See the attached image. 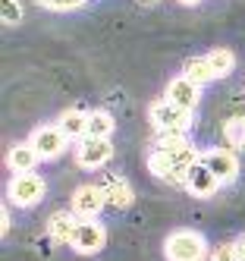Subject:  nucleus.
Returning a JSON list of instances; mask_svg holds the SVG:
<instances>
[{
	"instance_id": "1a4fd4ad",
	"label": "nucleus",
	"mask_w": 245,
	"mask_h": 261,
	"mask_svg": "<svg viewBox=\"0 0 245 261\" xmlns=\"http://www.w3.org/2000/svg\"><path fill=\"white\" fill-rule=\"evenodd\" d=\"M69 208L75 211V217H79V220H94V217L107 208V198L101 192V186H79V189L72 192Z\"/></svg>"
},
{
	"instance_id": "f257e3e1",
	"label": "nucleus",
	"mask_w": 245,
	"mask_h": 261,
	"mask_svg": "<svg viewBox=\"0 0 245 261\" xmlns=\"http://www.w3.org/2000/svg\"><path fill=\"white\" fill-rule=\"evenodd\" d=\"M201 161L185 136H157L154 151L148 154V170L164 182H185V173Z\"/></svg>"
},
{
	"instance_id": "f03ea898",
	"label": "nucleus",
	"mask_w": 245,
	"mask_h": 261,
	"mask_svg": "<svg viewBox=\"0 0 245 261\" xmlns=\"http://www.w3.org/2000/svg\"><path fill=\"white\" fill-rule=\"evenodd\" d=\"M148 120H151V126H154L157 136H185L188 126H192V114L182 110V107H176V104H170L167 98L151 104Z\"/></svg>"
},
{
	"instance_id": "0eeeda50",
	"label": "nucleus",
	"mask_w": 245,
	"mask_h": 261,
	"mask_svg": "<svg viewBox=\"0 0 245 261\" xmlns=\"http://www.w3.org/2000/svg\"><path fill=\"white\" fill-rule=\"evenodd\" d=\"M201 164L220 179V186L233 182L239 176V158L233 148H207V151H201Z\"/></svg>"
},
{
	"instance_id": "39448f33",
	"label": "nucleus",
	"mask_w": 245,
	"mask_h": 261,
	"mask_svg": "<svg viewBox=\"0 0 245 261\" xmlns=\"http://www.w3.org/2000/svg\"><path fill=\"white\" fill-rule=\"evenodd\" d=\"M113 158V142L110 139H98V136H85L75 142V164L85 170H98Z\"/></svg>"
},
{
	"instance_id": "393cba45",
	"label": "nucleus",
	"mask_w": 245,
	"mask_h": 261,
	"mask_svg": "<svg viewBox=\"0 0 245 261\" xmlns=\"http://www.w3.org/2000/svg\"><path fill=\"white\" fill-rule=\"evenodd\" d=\"M139 4H142V7H157L160 0H139Z\"/></svg>"
},
{
	"instance_id": "bb28decb",
	"label": "nucleus",
	"mask_w": 245,
	"mask_h": 261,
	"mask_svg": "<svg viewBox=\"0 0 245 261\" xmlns=\"http://www.w3.org/2000/svg\"><path fill=\"white\" fill-rule=\"evenodd\" d=\"M204 261H211V258H204Z\"/></svg>"
},
{
	"instance_id": "2eb2a0df",
	"label": "nucleus",
	"mask_w": 245,
	"mask_h": 261,
	"mask_svg": "<svg viewBox=\"0 0 245 261\" xmlns=\"http://www.w3.org/2000/svg\"><path fill=\"white\" fill-rule=\"evenodd\" d=\"M75 211H53L50 214V220H47V233H50V239L53 242H69L72 239V230H75Z\"/></svg>"
},
{
	"instance_id": "f8f14e48",
	"label": "nucleus",
	"mask_w": 245,
	"mask_h": 261,
	"mask_svg": "<svg viewBox=\"0 0 245 261\" xmlns=\"http://www.w3.org/2000/svg\"><path fill=\"white\" fill-rule=\"evenodd\" d=\"M182 186H185V189L192 192L195 198H211V195L220 189V179H217V176H214V173H211V170H207V167L198 161L192 170L185 173V182H182Z\"/></svg>"
},
{
	"instance_id": "4468645a",
	"label": "nucleus",
	"mask_w": 245,
	"mask_h": 261,
	"mask_svg": "<svg viewBox=\"0 0 245 261\" xmlns=\"http://www.w3.org/2000/svg\"><path fill=\"white\" fill-rule=\"evenodd\" d=\"M88 110H82V107H72V110H66V114H60V120H57V126L66 133V139L72 142H79V139H85L88 136Z\"/></svg>"
},
{
	"instance_id": "9d476101",
	"label": "nucleus",
	"mask_w": 245,
	"mask_h": 261,
	"mask_svg": "<svg viewBox=\"0 0 245 261\" xmlns=\"http://www.w3.org/2000/svg\"><path fill=\"white\" fill-rule=\"evenodd\" d=\"M170 104H176V107H182V110H188V114H195V107H198V101H201V85L198 82H192L188 76H179L176 79H170V85H167V95H164Z\"/></svg>"
},
{
	"instance_id": "a211bd4d",
	"label": "nucleus",
	"mask_w": 245,
	"mask_h": 261,
	"mask_svg": "<svg viewBox=\"0 0 245 261\" xmlns=\"http://www.w3.org/2000/svg\"><path fill=\"white\" fill-rule=\"evenodd\" d=\"M207 60H211V66H214V72H217V79H223V76H230V72H233V66H236V54H233L230 47H214L211 54H207Z\"/></svg>"
},
{
	"instance_id": "ddd939ff",
	"label": "nucleus",
	"mask_w": 245,
	"mask_h": 261,
	"mask_svg": "<svg viewBox=\"0 0 245 261\" xmlns=\"http://www.w3.org/2000/svg\"><path fill=\"white\" fill-rule=\"evenodd\" d=\"M38 161H41V154L35 151L32 142H19V145H13L10 154H7V167H10L13 173H32Z\"/></svg>"
},
{
	"instance_id": "dca6fc26",
	"label": "nucleus",
	"mask_w": 245,
	"mask_h": 261,
	"mask_svg": "<svg viewBox=\"0 0 245 261\" xmlns=\"http://www.w3.org/2000/svg\"><path fill=\"white\" fill-rule=\"evenodd\" d=\"M182 76H188V79L198 82V85H207V82L217 79V72H214L211 60H207V54H204V57H188L182 63Z\"/></svg>"
},
{
	"instance_id": "5701e85b",
	"label": "nucleus",
	"mask_w": 245,
	"mask_h": 261,
	"mask_svg": "<svg viewBox=\"0 0 245 261\" xmlns=\"http://www.w3.org/2000/svg\"><path fill=\"white\" fill-rule=\"evenodd\" d=\"M0 230H10V208H4V211H0Z\"/></svg>"
},
{
	"instance_id": "b1692460",
	"label": "nucleus",
	"mask_w": 245,
	"mask_h": 261,
	"mask_svg": "<svg viewBox=\"0 0 245 261\" xmlns=\"http://www.w3.org/2000/svg\"><path fill=\"white\" fill-rule=\"evenodd\" d=\"M236 249H239V261H245V233L236 236Z\"/></svg>"
},
{
	"instance_id": "6ab92c4d",
	"label": "nucleus",
	"mask_w": 245,
	"mask_h": 261,
	"mask_svg": "<svg viewBox=\"0 0 245 261\" xmlns=\"http://www.w3.org/2000/svg\"><path fill=\"white\" fill-rule=\"evenodd\" d=\"M223 139L230 148H245V117H230L223 123Z\"/></svg>"
},
{
	"instance_id": "6e6552de",
	"label": "nucleus",
	"mask_w": 245,
	"mask_h": 261,
	"mask_svg": "<svg viewBox=\"0 0 245 261\" xmlns=\"http://www.w3.org/2000/svg\"><path fill=\"white\" fill-rule=\"evenodd\" d=\"M29 142L35 145V151L41 154V161L60 158L66 151V145H69V139H66V133H63L60 126H38L35 133L29 136Z\"/></svg>"
},
{
	"instance_id": "412c9836",
	"label": "nucleus",
	"mask_w": 245,
	"mask_h": 261,
	"mask_svg": "<svg viewBox=\"0 0 245 261\" xmlns=\"http://www.w3.org/2000/svg\"><path fill=\"white\" fill-rule=\"evenodd\" d=\"M0 4H4V10H0L4 25H19L22 22V4H19V0H0Z\"/></svg>"
},
{
	"instance_id": "f3484780",
	"label": "nucleus",
	"mask_w": 245,
	"mask_h": 261,
	"mask_svg": "<svg viewBox=\"0 0 245 261\" xmlns=\"http://www.w3.org/2000/svg\"><path fill=\"white\" fill-rule=\"evenodd\" d=\"M113 129H117V120L107 110H91L88 117V136H98V139H110Z\"/></svg>"
},
{
	"instance_id": "20e7f679",
	"label": "nucleus",
	"mask_w": 245,
	"mask_h": 261,
	"mask_svg": "<svg viewBox=\"0 0 245 261\" xmlns=\"http://www.w3.org/2000/svg\"><path fill=\"white\" fill-rule=\"evenodd\" d=\"M44 192H47V186L38 173H16L10 179L7 198H10V204H16V208H35V204L44 198Z\"/></svg>"
},
{
	"instance_id": "7ed1b4c3",
	"label": "nucleus",
	"mask_w": 245,
	"mask_h": 261,
	"mask_svg": "<svg viewBox=\"0 0 245 261\" xmlns=\"http://www.w3.org/2000/svg\"><path fill=\"white\" fill-rule=\"evenodd\" d=\"M167 261H204L207 258V242L195 230H176L167 239Z\"/></svg>"
},
{
	"instance_id": "4be33fe9",
	"label": "nucleus",
	"mask_w": 245,
	"mask_h": 261,
	"mask_svg": "<svg viewBox=\"0 0 245 261\" xmlns=\"http://www.w3.org/2000/svg\"><path fill=\"white\" fill-rule=\"evenodd\" d=\"M38 4L47 10H57V13H69V10H79L85 0H38Z\"/></svg>"
},
{
	"instance_id": "aec40b11",
	"label": "nucleus",
	"mask_w": 245,
	"mask_h": 261,
	"mask_svg": "<svg viewBox=\"0 0 245 261\" xmlns=\"http://www.w3.org/2000/svg\"><path fill=\"white\" fill-rule=\"evenodd\" d=\"M207 258H211V261H239L236 239H233V242H220V246H214L211 252H207Z\"/></svg>"
},
{
	"instance_id": "a878e982",
	"label": "nucleus",
	"mask_w": 245,
	"mask_h": 261,
	"mask_svg": "<svg viewBox=\"0 0 245 261\" xmlns=\"http://www.w3.org/2000/svg\"><path fill=\"white\" fill-rule=\"evenodd\" d=\"M182 7H195V4H201V0H179Z\"/></svg>"
},
{
	"instance_id": "423d86ee",
	"label": "nucleus",
	"mask_w": 245,
	"mask_h": 261,
	"mask_svg": "<svg viewBox=\"0 0 245 261\" xmlns=\"http://www.w3.org/2000/svg\"><path fill=\"white\" fill-rule=\"evenodd\" d=\"M69 246L79 255H98L107 246V230L98 223V217H94V220H79V223H75V230H72Z\"/></svg>"
},
{
	"instance_id": "9b49d317",
	"label": "nucleus",
	"mask_w": 245,
	"mask_h": 261,
	"mask_svg": "<svg viewBox=\"0 0 245 261\" xmlns=\"http://www.w3.org/2000/svg\"><path fill=\"white\" fill-rule=\"evenodd\" d=\"M101 192H104V198H107V208H117V211L129 208V204L135 201V189H132V182H129L126 176H117V173H107V176H104Z\"/></svg>"
}]
</instances>
